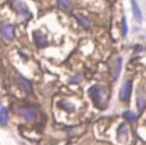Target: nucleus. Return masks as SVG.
I'll use <instances>...</instances> for the list:
<instances>
[{
	"label": "nucleus",
	"instance_id": "6ab92c4d",
	"mask_svg": "<svg viewBox=\"0 0 146 145\" xmlns=\"http://www.w3.org/2000/svg\"><path fill=\"white\" fill-rule=\"evenodd\" d=\"M0 107H1V96H0Z\"/></svg>",
	"mask_w": 146,
	"mask_h": 145
},
{
	"label": "nucleus",
	"instance_id": "f257e3e1",
	"mask_svg": "<svg viewBox=\"0 0 146 145\" xmlns=\"http://www.w3.org/2000/svg\"><path fill=\"white\" fill-rule=\"evenodd\" d=\"M88 95L97 108H101L105 101V88L102 85H93L88 90Z\"/></svg>",
	"mask_w": 146,
	"mask_h": 145
},
{
	"label": "nucleus",
	"instance_id": "f8f14e48",
	"mask_svg": "<svg viewBox=\"0 0 146 145\" xmlns=\"http://www.w3.org/2000/svg\"><path fill=\"white\" fill-rule=\"evenodd\" d=\"M75 18H76L77 22L82 27L86 28V29H89V28L91 27V24H90V22L88 21V19L86 18V17L82 16V15H80V14H77L76 16H75Z\"/></svg>",
	"mask_w": 146,
	"mask_h": 145
},
{
	"label": "nucleus",
	"instance_id": "0eeeda50",
	"mask_svg": "<svg viewBox=\"0 0 146 145\" xmlns=\"http://www.w3.org/2000/svg\"><path fill=\"white\" fill-rule=\"evenodd\" d=\"M34 42L35 44L38 48H44L48 46V39L44 34L40 33L38 31L34 32Z\"/></svg>",
	"mask_w": 146,
	"mask_h": 145
},
{
	"label": "nucleus",
	"instance_id": "39448f33",
	"mask_svg": "<svg viewBox=\"0 0 146 145\" xmlns=\"http://www.w3.org/2000/svg\"><path fill=\"white\" fill-rule=\"evenodd\" d=\"M132 90V82L131 81H126L123 83V85L121 86V91H119V99L122 102L128 101V99L130 98V94H131Z\"/></svg>",
	"mask_w": 146,
	"mask_h": 145
},
{
	"label": "nucleus",
	"instance_id": "9b49d317",
	"mask_svg": "<svg viewBox=\"0 0 146 145\" xmlns=\"http://www.w3.org/2000/svg\"><path fill=\"white\" fill-rule=\"evenodd\" d=\"M131 8H132V14H133L134 19L136 20L137 23L141 22V19H142V15H141L140 8H139L138 4L135 0H131Z\"/></svg>",
	"mask_w": 146,
	"mask_h": 145
},
{
	"label": "nucleus",
	"instance_id": "6e6552de",
	"mask_svg": "<svg viewBox=\"0 0 146 145\" xmlns=\"http://www.w3.org/2000/svg\"><path fill=\"white\" fill-rule=\"evenodd\" d=\"M19 112H20L21 116H22L25 119H27V121H35L36 118V112L32 110V109L22 108V109H20Z\"/></svg>",
	"mask_w": 146,
	"mask_h": 145
},
{
	"label": "nucleus",
	"instance_id": "f3484780",
	"mask_svg": "<svg viewBox=\"0 0 146 145\" xmlns=\"http://www.w3.org/2000/svg\"><path fill=\"white\" fill-rule=\"evenodd\" d=\"M121 29H122V36H123V37H125L126 34H127V25H126L125 17H122V20H121Z\"/></svg>",
	"mask_w": 146,
	"mask_h": 145
},
{
	"label": "nucleus",
	"instance_id": "f03ea898",
	"mask_svg": "<svg viewBox=\"0 0 146 145\" xmlns=\"http://www.w3.org/2000/svg\"><path fill=\"white\" fill-rule=\"evenodd\" d=\"M13 6H14V8H15V10H16L17 13L20 15L21 17H23L25 20H29V19L32 17L30 8L28 7V5L25 3V2L20 1V0H17V1L14 2Z\"/></svg>",
	"mask_w": 146,
	"mask_h": 145
},
{
	"label": "nucleus",
	"instance_id": "ddd939ff",
	"mask_svg": "<svg viewBox=\"0 0 146 145\" xmlns=\"http://www.w3.org/2000/svg\"><path fill=\"white\" fill-rule=\"evenodd\" d=\"M8 112L5 108L0 109V125H6L8 122Z\"/></svg>",
	"mask_w": 146,
	"mask_h": 145
},
{
	"label": "nucleus",
	"instance_id": "20e7f679",
	"mask_svg": "<svg viewBox=\"0 0 146 145\" xmlns=\"http://www.w3.org/2000/svg\"><path fill=\"white\" fill-rule=\"evenodd\" d=\"M121 65H122V59L121 57H117L111 62L110 66V72H111V76L113 80H117L119 78V74L121 71Z\"/></svg>",
	"mask_w": 146,
	"mask_h": 145
},
{
	"label": "nucleus",
	"instance_id": "4468645a",
	"mask_svg": "<svg viewBox=\"0 0 146 145\" xmlns=\"http://www.w3.org/2000/svg\"><path fill=\"white\" fill-rule=\"evenodd\" d=\"M122 117L126 119V121H130V122H134V121H137L138 117H137L136 114H134L133 112H130V111H126L122 114Z\"/></svg>",
	"mask_w": 146,
	"mask_h": 145
},
{
	"label": "nucleus",
	"instance_id": "9d476101",
	"mask_svg": "<svg viewBox=\"0 0 146 145\" xmlns=\"http://www.w3.org/2000/svg\"><path fill=\"white\" fill-rule=\"evenodd\" d=\"M136 106H137V109H138L139 112H141V111L146 107V95L142 92V91L140 92V90H139L138 93H137Z\"/></svg>",
	"mask_w": 146,
	"mask_h": 145
},
{
	"label": "nucleus",
	"instance_id": "a211bd4d",
	"mask_svg": "<svg viewBox=\"0 0 146 145\" xmlns=\"http://www.w3.org/2000/svg\"><path fill=\"white\" fill-rule=\"evenodd\" d=\"M81 81V77L80 76H74L70 79V82L71 83H79Z\"/></svg>",
	"mask_w": 146,
	"mask_h": 145
},
{
	"label": "nucleus",
	"instance_id": "1a4fd4ad",
	"mask_svg": "<svg viewBox=\"0 0 146 145\" xmlns=\"http://www.w3.org/2000/svg\"><path fill=\"white\" fill-rule=\"evenodd\" d=\"M17 84H18V86L20 87L21 90L24 91L25 93H27V94L32 93V85L28 80L20 77L17 79Z\"/></svg>",
	"mask_w": 146,
	"mask_h": 145
},
{
	"label": "nucleus",
	"instance_id": "423d86ee",
	"mask_svg": "<svg viewBox=\"0 0 146 145\" xmlns=\"http://www.w3.org/2000/svg\"><path fill=\"white\" fill-rule=\"evenodd\" d=\"M117 138L119 143H125L128 140V128L124 123H121V126L117 129Z\"/></svg>",
	"mask_w": 146,
	"mask_h": 145
},
{
	"label": "nucleus",
	"instance_id": "7ed1b4c3",
	"mask_svg": "<svg viewBox=\"0 0 146 145\" xmlns=\"http://www.w3.org/2000/svg\"><path fill=\"white\" fill-rule=\"evenodd\" d=\"M0 34L7 40H13L15 38V28L9 23L0 24Z\"/></svg>",
	"mask_w": 146,
	"mask_h": 145
},
{
	"label": "nucleus",
	"instance_id": "dca6fc26",
	"mask_svg": "<svg viewBox=\"0 0 146 145\" xmlns=\"http://www.w3.org/2000/svg\"><path fill=\"white\" fill-rule=\"evenodd\" d=\"M60 107L62 109H64L65 111H67V112H73L74 111V106L72 105V104L70 103H63V104H60Z\"/></svg>",
	"mask_w": 146,
	"mask_h": 145
},
{
	"label": "nucleus",
	"instance_id": "2eb2a0df",
	"mask_svg": "<svg viewBox=\"0 0 146 145\" xmlns=\"http://www.w3.org/2000/svg\"><path fill=\"white\" fill-rule=\"evenodd\" d=\"M58 3L59 7H61L64 10H69L70 9V3L68 0H56Z\"/></svg>",
	"mask_w": 146,
	"mask_h": 145
}]
</instances>
